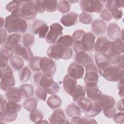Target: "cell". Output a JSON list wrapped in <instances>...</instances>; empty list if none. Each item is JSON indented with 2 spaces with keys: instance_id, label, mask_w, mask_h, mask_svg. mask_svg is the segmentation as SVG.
<instances>
[{
  "instance_id": "cell-61",
  "label": "cell",
  "mask_w": 124,
  "mask_h": 124,
  "mask_svg": "<svg viewBox=\"0 0 124 124\" xmlns=\"http://www.w3.org/2000/svg\"><path fill=\"white\" fill-rule=\"evenodd\" d=\"M123 57H124V55L122 54L121 57V59L118 62V66H119L120 68H121L122 69H124V59H123Z\"/></svg>"
},
{
  "instance_id": "cell-5",
  "label": "cell",
  "mask_w": 124,
  "mask_h": 124,
  "mask_svg": "<svg viewBox=\"0 0 124 124\" xmlns=\"http://www.w3.org/2000/svg\"><path fill=\"white\" fill-rule=\"evenodd\" d=\"M102 77L110 82H118L124 78V69L118 66L110 65L103 72Z\"/></svg>"
},
{
  "instance_id": "cell-58",
  "label": "cell",
  "mask_w": 124,
  "mask_h": 124,
  "mask_svg": "<svg viewBox=\"0 0 124 124\" xmlns=\"http://www.w3.org/2000/svg\"><path fill=\"white\" fill-rule=\"evenodd\" d=\"M117 87L118 89L119 95L122 98L124 97V79L123 78L118 81Z\"/></svg>"
},
{
  "instance_id": "cell-52",
  "label": "cell",
  "mask_w": 124,
  "mask_h": 124,
  "mask_svg": "<svg viewBox=\"0 0 124 124\" xmlns=\"http://www.w3.org/2000/svg\"><path fill=\"white\" fill-rule=\"evenodd\" d=\"M35 9L37 13H43L45 11V8L43 0H32Z\"/></svg>"
},
{
  "instance_id": "cell-14",
  "label": "cell",
  "mask_w": 124,
  "mask_h": 124,
  "mask_svg": "<svg viewBox=\"0 0 124 124\" xmlns=\"http://www.w3.org/2000/svg\"><path fill=\"white\" fill-rule=\"evenodd\" d=\"M49 27L44 21L36 20L32 25V31L34 34H38L40 38L46 37L48 32Z\"/></svg>"
},
{
  "instance_id": "cell-55",
  "label": "cell",
  "mask_w": 124,
  "mask_h": 124,
  "mask_svg": "<svg viewBox=\"0 0 124 124\" xmlns=\"http://www.w3.org/2000/svg\"><path fill=\"white\" fill-rule=\"evenodd\" d=\"M100 17L106 21H110L112 18L111 13L106 9H104L101 11Z\"/></svg>"
},
{
  "instance_id": "cell-25",
  "label": "cell",
  "mask_w": 124,
  "mask_h": 124,
  "mask_svg": "<svg viewBox=\"0 0 124 124\" xmlns=\"http://www.w3.org/2000/svg\"><path fill=\"white\" fill-rule=\"evenodd\" d=\"M105 54L108 62L113 65L118 63L122 56V55L112 46L111 43L109 50Z\"/></svg>"
},
{
  "instance_id": "cell-10",
  "label": "cell",
  "mask_w": 124,
  "mask_h": 124,
  "mask_svg": "<svg viewBox=\"0 0 124 124\" xmlns=\"http://www.w3.org/2000/svg\"><path fill=\"white\" fill-rule=\"evenodd\" d=\"M40 69L44 74L52 76L56 72V65L51 58L43 57L40 61Z\"/></svg>"
},
{
  "instance_id": "cell-47",
  "label": "cell",
  "mask_w": 124,
  "mask_h": 124,
  "mask_svg": "<svg viewBox=\"0 0 124 124\" xmlns=\"http://www.w3.org/2000/svg\"><path fill=\"white\" fill-rule=\"evenodd\" d=\"M112 46L120 54H123L124 49V41L121 38H118L114 41L111 42Z\"/></svg>"
},
{
  "instance_id": "cell-18",
  "label": "cell",
  "mask_w": 124,
  "mask_h": 124,
  "mask_svg": "<svg viewBox=\"0 0 124 124\" xmlns=\"http://www.w3.org/2000/svg\"><path fill=\"white\" fill-rule=\"evenodd\" d=\"M75 61L77 63L85 67L90 63H94L93 58L85 51L76 53Z\"/></svg>"
},
{
  "instance_id": "cell-54",
  "label": "cell",
  "mask_w": 124,
  "mask_h": 124,
  "mask_svg": "<svg viewBox=\"0 0 124 124\" xmlns=\"http://www.w3.org/2000/svg\"><path fill=\"white\" fill-rule=\"evenodd\" d=\"M85 32L82 30H77L75 31L72 35V38L75 41H80Z\"/></svg>"
},
{
  "instance_id": "cell-29",
  "label": "cell",
  "mask_w": 124,
  "mask_h": 124,
  "mask_svg": "<svg viewBox=\"0 0 124 124\" xmlns=\"http://www.w3.org/2000/svg\"><path fill=\"white\" fill-rule=\"evenodd\" d=\"M21 37L20 34L14 33L10 34L8 36L7 39L4 44V46L13 49L15 46L20 42Z\"/></svg>"
},
{
  "instance_id": "cell-27",
  "label": "cell",
  "mask_w": 124,
  "mask_h": 124,
  "mask_svg": "<svg viewBox=\"0 0 124 124\" xmlns=\"http://www.w3.org/2000/svg\"><path fill=\"white\" fill-rule=\"evenodd\" d=\"M121 30L119 26L115 23L108 25L107 28V35L109 39L115 40L120 37Z\"/></svg>"
},
{
  "instance_id": "cell-38",
  "label": "cell",
  "mask_w": 124,
  "mask_h": 124,
  "mask_svg": "<svg viewBox=\"0 0 124 124\" xmlns=\"http://www.w3.org/2000/svg\"><path fill=\"white\" fill-rule=\"evenodd\" d=\"M38 104L37 100L34 97L28 98L23 103V108L29 111H31L35 109H36Z\"/></svg>"
},
{
  "instance_id": "cell-34",
  "label": "cell",
  "mask_w": 124,
  "mask_h": 124,
  "mask_svg": "<svg viewBox=\"0 0 124 124\" xmlns=\"http://www.w3.org/2000/svg\"><path fill=\"white\" fill-rule=\"evenodd\" d=\"M74 41L72 36L65 35L62 36L57 41V44L65 48H69L73 46Z\"/></svg>"
},
{
  "instance_id": "cell-56",
  "label": "cell",
  "mask_w": 124,
  "mask_h": 124,
  "mask_svg": "<svg viewBox=\"0 0 124 124\" xmlns=\"http://www.w3.org/2000/svg\"><path fill=\"white\" fill-rule=\"evenodd\" d=\"M114 121L117 124H123L124 122V114L123 111L116 113L113 116Z\"/></svg>"
},
{
  "instance_id": "cell-13",
  "label": "cell",
  "mask_w": 124,
  "mask_h": 124,
  "mask_svg": "<svg viewBox=\"0 0 124 124\" xmlns=\"http://www.w3.org/2000/svg\"><path fill=\"white\" fill-rule=\"evenodd\" d=\"M13 50L16 56L21 58L26 61H30L33 56V53L29 47H26L20 43L15 46Z\"/></svg>"
},
{
  "instance_id": "cell-46",
  "label": "cell",
  "mask_w": 124,
  "mask_h": 124,
  "mask_svg": "<svg viewBox=\"0 0 124 124\" xmlns=\"http://www.w3.org/2000/svg\"><path fill=\"white\" fill-rule=\"evenodd\" d=\"M35 41L34 36L31 33H28L24 34L22 36V44L26 47H29V46H32Z\"/></svg>"
},
{
  "instance_id": "cell-32",
  "label": "cell",
  "mask_w": 124,
  "mask_h": 124,
  "mask_svg": "<svg viewBox=\"0 0 124 124\" xmlns=\"http://www.w3.org/2000/svg\"><path fill=\"white\" fill-rule=\"evenodd\" d=\"M19 89L22 96L24 98H30L33 95L34 88L30 84H22Z\"/></svg>"
},
{
  "instance_id": "cell-1",
  "label": "cell",
  "mask_w": 124,
  "mask_h": 124,
  "mask_svg": "<svg viewBox=\"0 0 124 124\" xmlns=\"http://www.w3.org/2000/svg\"><path fill=\"white\" fill-rule=\"evenodd\" d=\"M34 83L37 86L45 89L49 94H56L60 90L59 85L56 82L52 76L44 74L42 72H38L33 76Z\"/></svg>"
},
{
  "instance_id": "cell-3",
  "label": "cell",
  "mask_w": 124,
  "mask_h": 124,
  "mask_svg": "<svg viewBox=\"0 0 124 124\" xmlns=\"http://www.w3.org/2000/svg\"><path fill=\"white\" fill-rule=\"evenodd\" d=\"M73 53V50L70 47L65 48L57 44L51 45L46 51L48 57L55 60L69 59L72 57Z\"/></svg>"
},
{
  "instance_id": "cell-12",
  "label": "cell",
  "mask_w": 124,
  "mask_h": 124,
  "mask_svg": "<svg viewBox=\"0 0 124 124\" xmlns=\"http://www.w3.org/2000/svg\"><path fill=\"white\" fill-rule=\"evenodd\" d=\"M94 57L98 72L102 76L104 71L111 65V64L108 61L105 54L97 52L94 54Z\"/></svg>"
},
{
  "instance_id": "cell-59",
  "label": "cell",
  "mask_w": 124,
  "mask_h": 124,
  "mask_svg": "<svg viewBox=\"0 0 124 124\" xmlns=\"http://www.w3.org/2000/svg\"><path fill=\"white\" fill-rule=\"evenodd\" d=\"M0 38H1V45L4 44L7 39V33L5 29L0 28Z\"/></svg>"
},
{
  "instance_id": "cell-9",
  "label": "cell",
  "mask_w": 124,
  "mask_h": 124,
  "mask_svg": "<svg viewBox=\"0 0 124 124\" xmlns=\"http://www.w3.org/2000/svg\"><path fill=\"white\" fill-rule=\"evenodd\" d=\"M85 67L86 73L84 81L85 85L97 84L99 76L96 66L94 63H90Z\"/></svg>"
},
{
  "instance_id": "cell-63",
  "label": "cell",
  "mask_w": 124,
  "mask_h": 124,
  "mask_svg": "<svg viewBox=\"0 0 124 124\" xmlns=\"http://www.w3.org/2000/svg\"><path fill=\"white\" fill-rule=\"evenodd\" d=\"M69 1V2H78V1Z\"/></svg>"
},
{
  "instance_id": "cell-45",
  "label": "cell",
  "mask_w": 124,
  "mask_h": 124,
  "mask_svg": "<svg viewBox=\"0 0 124 124\" xmlns=\"http://www.w3.org/2000/svg\"><path fill=\"white\" fill-rule=\"evenodd\" d=\"M45 10L48 12H53L57 9L58 1L56 0H43Z\"/></svg>"
},
{
  "instance_id": "cell-20",
  "label": "cell",
  "mask_w": 124,
  "mask_h": 124,
  "mask_svg": "<svg viewBox=\"0 0 124 124\" xmlns=\"http://www.w3.org/2000/svg\"><path fill=\"white\" fill-rule=\"evenodd\" d=\"M85 90L88 98L93 101H95L102 94L97 84L86 85Z\"/></svg>"
},
{
  "instance_id": "cell-11",
  "label": "cell",
  "mask_w": 124,
  "mask_h": 124,
  "mask_svg": "<svg viewBox=\"0 0 124 124\" xmlns=\"http://www.w3.org/2000/svg\"><path fill=\"white\" fill-rule=\"evenodd\" d=\"M95 39V36L92 32L85 33L80 41L83 51L91 52L93 50Z\"/></svg>"
},
{
  "instance_id": "cell-37",
  "label": "cell",
  "mask_w": 124,
  "mask_h": 124,
  "mask_svg": "<svg viewBox=\"0 0 124 124\" xmlns=\"http://www.w3.org/2000/svg\"><path fill=\"white\" fill-rule=\"evenodd\" d=\"M85 95V91L84 87L80 85H77L71 96L73 97V100L77 102L81 98L84 97Z\"/></svg>"
},
{
  "instance_id": "cell-50",
  "label": "cell",
  "mask_w": 124,
  "mask_h": 124,
  "mask_svg": "<svg viewBox=\"0 0 124 124\" xmlns=\"http://www.w3.org/2000/svg\"><path fill=\"white\" fill-rule=\"evenodd\" d=\"M35 93L36 97L39 99L44 101L46 100L47 93L45 89L38 86L35 90Z\"/></svg>"
},
{
  "instance_id": "cell-51",
  "label": "cell",
  "mask_w": 124,
  "mask_h": 124,
  "mask_svg": "<svg viewBox=\"0 0 124 124\" xmlns=\"http://www.w3.org/2000/svg\"><path fill=\"white\" fill-rule=\"evenodd\" d=\"M92 102L91 100L86 97H82L77 101L78 107L82 111H85L88 108L89 105Z\"/></svg>"
},
{
  "instance_id": "cell-23",
  "label": "cell",
  "mask_w": 124,
  "mask_h": 124,
  "mask_svg": "<svg viewBox=\"0 0 124 124\" xmlns=\"http://www.w3.org/2000/svg\"><path fill=\"white\" fill-rule=\"evenodd\" d=\"M78 15L75 12H71L63 16L60 20V22L64 26L70 27L75 25L78 21Z\"/></svg>"
},
{
  "instance_id": "cell-57",
  "label": "cell",
  "mask_w": 124,
  "mask_h": 124,
  "mask_svg": "<svg viewBox=\"0 0 124 124\" xmlns=\"http://www.w3.org/2000/svg\"><path fill=\"white\" fill-rule=\"evenodd\" d=\"M112 17L116 20L120 19L123 16V12L120 9H118L111 12Z\"/></svg>"
},
{
  "instance_id": "cell-19",
  "label": "cell",
  "mask_w": 124,
  "mask_h": 124,
  "mask_svg": "<svg viewBox=\"0 0 124 124\" xmlns=\"http://www.w3.org/2000/svg\"><path fill=\"white\" fill-rule=\"evenodd\" d=\"M77 79L72 78L68 74H66L63 78L62 81L63 89L65 92L71 96L77 85Z\"/></svg>"
},
{
  "instance_id": "cell-49",
  "label": "cell",
  "mask_w": 124,
  "mask_h": 124,
  "mask_svg": "<svg viewBox=\"0 0 124 124\" xmlns=\"http://www.w3.org/2000/svg\"><path fill=\"white\" fill-rule=\"evenodd\" d=\"M23 1L21 0H13L8 3L6 6V10L10 12H12L14 10L19 7L22 3Z\"/></svg>"
},
{
  "instance_id": "cell-41",
  "label": "cell",
  "mask_w": 124,
  "mask_h": 124,
  "mask_svg": "<svg viewBox=\"0 0 124 124\" xmlns=\"http://www.w3.org/2000/svg\"><path fill=\"white\" fill-rule=\"evenodd\" d=\"M31 71L26 66L22 68L19 73V78L21 82L28 81L31 77Z\"/></svg>"
},
{
  "instance_id": "cell-21",
  "label": "cell",
  "mask_w": 124,
  "mask_h": 124,
  "mask_svg": "<svg viewBox=\"0 0 124 124\" xmlns=\"http://www.w3.org/2000/svg\"><path fill=\"white\" fill-rule=\"evenodd\" d=\"M13 49L3 46L0 48V68L8 65V62L13 56Z\"/></svg>"
},
{
  "instance_id": "cell-31",
  "label": "cell",
  "mask_w": 124,
  "mask_h": 124,
  "mask_svg": "<svg viewBox=\"0 0 124 124\" xmlns=\"http://www.w3.org/2000/svg\"><path fill=\"white\" fill-rule=\"evenodd\" d=\"M24 62L23 60L17 56H13L10 59V65L14 71H19L23 67Z\"/></svg>"
},
{
  "instance_id": "cell-42",
  "label": "cell",
  "mask_w": 124,
  "mask_h": 124,
  "mask_svg": "<svg viewBox=\"0 0 124 124\" xmlns=\"http://www.w3.org/2000/svg\"><path fill=\"white\" fill-rule=\"evenodd\" d=\"M17 116V113H11L5 112L0 114V123L5 124V123L12 122L16 120Z\"/></svg>"
},
{
  "instance_id": "cell-8",
  "label": "cell",
  "mask_w": 124,
  "mask_h": 124,
  "mask_svg": "<svg viewBox=\"0 0 124 124\" xmlns=\"http://www.w3.org/2000/svg\"><path fill=\"white\" fill-rule=\"evenodd\" d=\"M50 30L46 37V42L50 44H55L62 36L63 27L58 23H54L50 26Z\"/></svg>"
},
{
  "instance_id": "cell-22",
  "label": "cell",
  "mask_w": 124,
  "mask_h": 124,
  "mask_svg": "<svg viewBox=\"0 0 124 124\" xmlns=\"http://www.w3.org/2000/svg\"><path fill=\"white\" fill-rule=\"evenodd\" d=\"M101 107L102 109L114 106L116 103L115 100L111 96L101 94L95 101Z\"/></svg>"
},
{
  "instance_id": "cell-36",
  "label": "cell",
  "mask_w": 124,
  "mask_h": 124,
  "mask_svg": "<svg viewBox=\"0 0 124 124\" xmlns=\"http://www.w3.org/2000/svg\"><path fill=\"white\" fill-rule=\"evenodd\" d=\"M105 2L106 9L110 12L118 10L121 7L123 8L124 5V1L120 0H108L105 1Z\"/></svg>"
},
{
  "instance_id": "cell-44",
  "label": "cell",
  "mask_w": 124,
  "mask_h": 124,
  "mask_svg": "<svg viewBox=\"0 0 124 124\" xmlns=\"http://www.w3.org/2000/svg\"><path fill=\"white\" fill-rule=\"evenodd\" d=\"M57 9L62 14H64L69 12L70 10V5L67 0H59L58 1Z\"/></svg>"
},
{
  "instance_id": "cell-53",
  "label": "cell",
  "mask_w": 124,
  "mask_h": 124,
  "mask_svg": "<svg viewBox=\"0 0 124 124\" xmlns=\"http://www.w3.org/2000/svg\"><path fill=\"white\" fill-rule=\"evenodd\" d=\"M103 110L104 115L107 118H113L115 114L116 113V109L114 106L104 108Z\"/></svg>"
},
{
  "instance_id": "cell-4",
  "label": "cell",
  "mask_w": 124,
  "mask_h": 124,
  "mask_svg": "<svg viewBox=\"0 0 124 124\" xmlns=\"http://www.w3.org/2000/svg\"><path fill=\"white\" fill-rule=\"evenodd\" d=\"M15 84V79L11 67L7 65L1 68L0 89L3 91H6L10 88L14 87Z\"/></svg>"
},
{
  "instance_id": "cell-16",
  "label": "cell",
  "mask_w": 124,
  "mask_h": 124,
  "mask_svg": "<svg viewBox=\"0 0 124 124\" xmlns=\"http://www.w3.org/2000/svg\"><path fill=\"white\" fill-rule=\"evenodd\" d=\"M111 42L106 37L101 36L98 37L94 45V48L96 52L106 54L109 50Z\"/></svg>"
},
{
  "instance_id": "cell-48",
  "label": "cell",
  "mask_w": 124,
  "mask_h": 124,
  "mask_svg": "<svg viewBox=\"0 0 124 124\" xmlns=\"http://www.w3.org/2000/svg\"><path fill=\"white\" fill-rule=\"evenodd\" d=\"M92 19L91 15L86 12L81 13L79 16V21L83 24H90L92 23Z\"/></svg>"
},
{
  "instance_id": "cell-15",
  "label": "cell",
  "mask_w": 124,
  "mask_h": 124,
  "mask_svg": "<svg viewBox=\"0 0 124 124\" xmlns=\"http://www.w3.org/2000/svg\"><path fill=\"white\" fill-rule=\"evenodd\" d=\"M48 121L50 124H65L70 123V122L66 119L64 111L61 109L55 110L49 117Z\"/></svg>"
},
{
  "instance_id": "cell-26",
  "label": "cell",
  "mask_w": 124,
  "mask_h": 124,
  "mask_svg": "<svg viewBox=\"0 0 124 124\" xmlns=\"http://www.w3.org/2000/svg\"><path fill=\"white\" fill-rule=\"evenodd\" d=\"M106 22L101 19H96L92 23V30L96 35H99L103 34L106 30Z\"/></svg>"
},
{
  "instance_id": "cell-6",
  "label": "cell",
  "mask_w": 124,
  "mask_h": 124,
  "mask_svg": "<svg viewBox=\"0 0 124 124\" xmlns=\"http://www.w3.org/2000/svg\"><path fill=\"white\" fill-rule=\"evenodd\" d=\"M19 11L20 17L27 20L34 19L37 14L32 0L23 1Z\"/></svg>"
},
{
  "instance_id": "cell-62",
  "label": "cell",
  "mask_w": 124,
  "mask_h": 124,
  "mask_svg": "<svg viewBox=\"0 0 124 124\" xmlns=\"http://www.w3.org/2000/svg\"><path fill=\"white\" fill-rule=\"evenodd\" d=\"M1 28H2L3 24H4V20L3 19L2 17H1Z\"/></svg>"
},
{
  "instance_id": "cell-39",
  "label": "cell",
  "mask_w": 124,
  "mask_h": 124,
  "mask_svg": "<svg viewBox=\"0 0 124 124\" xmlns=\"http://www.w3.org/2000/svg\"><path fill=\"white\" fill-rule=\"evenodd\" d=\"M42 57L32 56L29 61V67L31 70L34 72H39L40 69V61Z\"/></svg>"
},
{
  "instance_id": "cell-24",
  "label": "cell",
  "mask_w": 124,
  "mask_h": 124,
  "mask_svg": "<svg viewBox=\"0 0 124 124\" xmlns=\"http://www.w3.org/2000/svg\"><path fill=\"white\" fill-rule=\"evenodd\" d=\"M5 96L8 101L19 103L21 100L22 95L19 89L17 87H12L6 91Z\"/></svg>"
},
{
  "instance_id": "cell-17",
  "label": "cell",
  "mask_w": 124,
  "mask_h": 124,
  "mask_svg": "<svg viewBox=\"0 0 124 124\" xmlns=\"http://www.w3.org/2000/svg\"><path fill=\"white\" fill-rule=\"evenodd\" d=\"M84 71L83 66L77 62H72L68 67L67 73L70 77L77 79L83 78Z\"/></svg>"
},
{
  "instance_id": "cell-43",
  "label": "cell",
  "mask_w": 124,
  "mask_h": 124,
  "mask_svg": "<svg viewBox=\"0 0 124 124\" xmlns=\"http://www.w3.org/2000/svg\"><path fill=\"white\" fill-rule=\"evenodd\" d=\"M70 123L74 124H96V121L93 119H87L79 116L74 117L70 120Z\"/></svg>"
},
{
  "instance_id": "cell-2",
  "label": "cell",
  "mask_w": 124,
  "mask_h": 124,
  "mask_svg": "<svg viewBox=\"0 0 124 124\" xmlns=\"http://www.w3.org/2000/svg\"><path fill=\"white\" fill-rule=\"evenodd\" d=\"M4 27L9 33L15 32L18 34L25 33L28 28L27 23L24 19L16 17L11 15L5 17Z\"/></svg>"
},
{
  "instance_id": "cell-40",
  "label": "cell",
  "mask_w": 124,
  "mask_h": 124,
  "mask_svg": "<svg viewBox=\"0 0 124 124\" xmlns=\"http://www.w3.org/2000/svg\"><path fill=\"white\" fill-rule=\"evenodd\" d=\"M29 117L31 121L34 123L38 124L39 122L43 119L44 115L40 110L35 109L30 111Z\"/></svg>"
},
{
  "instance_id": "cell-28",
  "label": "cell",
  "mask_w": 124,
  "mask_h": 124,
  "mask_svg": "<svg viewBox=\"0 0 124 124\" xmlns=\"http://www.w3.org/2000/svg\"><path fill=\"white\" fill-rule=\"evenodd\" d=\"M102 110V108L96 102H91L85 112V115L89 117H95Z\"/></svg>"
},
{
  "instance_id": "cell-35",
  "label": "cell",
  "mask_w": 124,
  "mask_h": 124,
  "mask_svg": "<svg viewBox=\"0 0 124 124\" xmlns=\"http://www.w3.org/2000/svg\"><path fill=\"white\" fill-rule=\"evenodd\" d=\"M21 109V105L18 103L8 101L6 104L4 111L0 113V114L4 113L5 112L11 113H17Z\"/></svg>"
},
{
  "instance_id": "cell-33",
  "label": "cell",
  "mask_w": 124,
  "mask_h": 124,
  "mask_svg": "<svg viewBox=\"0 0 124 124\" xmlns=\"http://www.w3.org/2000/svg\"><path fill=\"white\" fill-rule=\"evenodd\" d=\"M66 113L69 117H74L80 116L81 111L78 106L72 103L67 106L66 108Z\"/></svg>"
},
{
  "instance_id": "cell-30",
  "label": "cell",
  "mask_w": 124,
  "mask_h": 124,
  "mask_svg": "<svg viewBox=\"0 0 124 124\" xmlns=\"http://www.w3.org/2000/svg\"><path fill=\"white\" fill-rule=\"evenodd\" d=\"M46 103L50 108L52 109H56L61 106L62 101L59 96L53 94L48 98Z\"/></svg>"
},
{
  "instance_id": "cell-7",
  "label": "cell",
  "mask_w": 124,
  "mask_h": 124,
  "mask_svg": "<svg viewBox=\"0 0 124 124\" xmlns=\"http://www.w3.org/2000/svg\"><path fill=\"white\" fill-rule=\"evenodd\" d=\"M80 9L83 12L99 13L104 7L102 1L95 0H82L79 1Z\"/></svg>"
},
{
  "instance_id": "cell-60",
  "label": "cell",
  "mask_w": 124,
  "mask_h": 124,
  "mask_svg": "<svg viewBox=\"0 0 124 124\" xmlns=\"http://www.w3.org/2000/svg\"><path fill=\"white\" fill-rule=\"evenodd\" d=\"M117 108L119 110L124 111V107H123V97L122 99L120 100L117 104Z\"/></svg>"
}]
</instances>
